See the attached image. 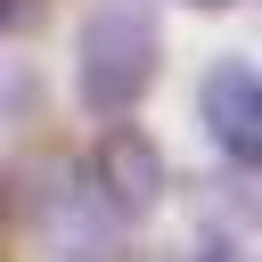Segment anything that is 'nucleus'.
Masks as SVG:
<instances>
[{"mask_svg":"<svg viewBox=\"0 0 262 262\" xmlns=\"http://www.w3.org/2000/svg\"><path fill=\"white\" fill-rule=\"evenodd\" d=\"M196 8H221V0H196Z\"/></svg>","mask_w":262,"mask_h":262,"instance_id":"obj_4","label":"nucleus"},{"mask_svg":"<svg viewBox=\"0 0 262 262\" xmlns=\"http://www.w3.org/2000/svg\"><path fill=\"white\" fill-rule=\"evenodd\" d=\"M90 188H98L115 213H147V205L164 196V156H156V139L131 131V123H115V131L90 147Z\"/></svg>","mask_w":262,"mask_h":262,"instance_id":"obj_3","label":"nucleus"},{"mask_svg":"<svg viewBox=\"0 0 262 262\" xmlns=\"http://www.w3.org/2000/svg\"><path fill=\"white\" fill-rule=\"evenodd\" d=\"M164 66V33L139 0H98L74 33V90L90 115H131Z\"/></svg>","mask_w":262,"mask_h":262,"instance_id":"obj_1","label":"nucleus"},{"mask_svg":"<svg viewBox=\"0 0 262 262\" xmlns=\"http://www.w3.org/2000/svg\"><path fill=\"white\" fill-rule=\"evenodd\" d=\"M196 106H205L213 147H221L229 164H254V172H262V74H254V66H213L205 90H196Z\"/></svg>","mask_w":262,"mask_h":262,"instance_id":"obj_2","label":"nucleus"}]
</instances>
